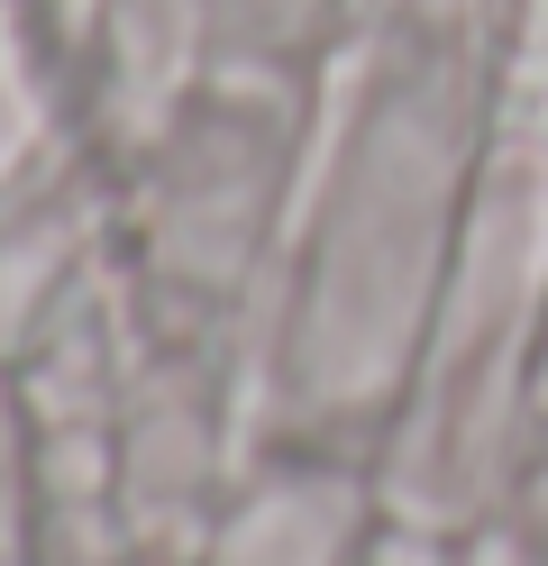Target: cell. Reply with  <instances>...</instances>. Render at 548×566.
<instances>
[{
	"instance_id": "6da1fadb",
	"label": "cell",
	"mask_w": 548,
	"mask_h": 566,
	"mask_svg": "<svg viewBox=\"0 0 548 566\" xmlns=\"http://www.w3.org/2000/svg\"><path fill=\"white\" fill-rule=\"evenodd\" d=\"M503 74L511 46L448 0L384 10L348 46L320 101L283 311V384L311 420H393L494 147Z\"/></svg>"
},
{
	"instance_id": "7a4b0ae2",
	"label": "cell",
	"mask_w": 548,
	"mask_h": 566,
	"mask_svg": "<svg viewBox=\"0 0 548 566\" xmlns=\"http://www.w3.org/2000/svg\"><path fill=\"white\" fill-rule=\"evenodd\" d=\"M365 19H375V0H201V38L219 74H266L311 92L339 83Z\"/></svg>"
},
{
	"instance_id": "3957f363",
	"label": "cell",
	"mask_w": 548,
	"mask_h": 566,
	"mask_svg": "<svg viewBox=\"0 0 548 566\" xmlns=\"http://www.w3.org/2000/svg\"><path fill=\"white\" fill-rule=\"evenodd\" d=\"M485 19L503 28V46H521V38H530V28L548 19V0H485Z\"/></svg>"
}]
</instances>
